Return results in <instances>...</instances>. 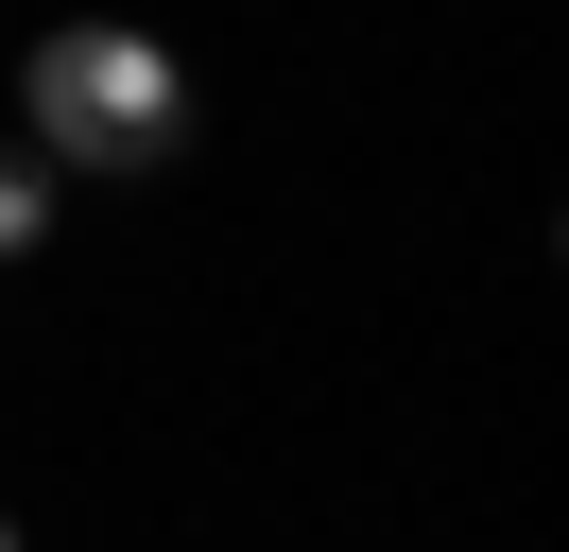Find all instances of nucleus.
<instances>
[{"label":"nucleus","mask_w":569,"mask_h":552,"mask_svg":"<svg viewBox=\"0 0 569 552\" xmlns=\"http://www.w3.org/2000/svg\"><path fill=\"white\" fill-rule=\"evenodd\" d=\"M190 138V69L121 18H70L36 52V156H87V172H156Z\"/></svg>","instance_id":"1"},{"label":"nucleus","mask_w":569,"mask_h":552,"mask_svg":"<svg viewBox=\"0 0 569 552\" xmlns=\"http://www.w3.org/2000/svg\"><path fill=\"white\" fill-rule=\"evenodd\" d=\"M18 241H52V156H0V259Z\"/></svg>","instance_id":"2"}]
</instances>
